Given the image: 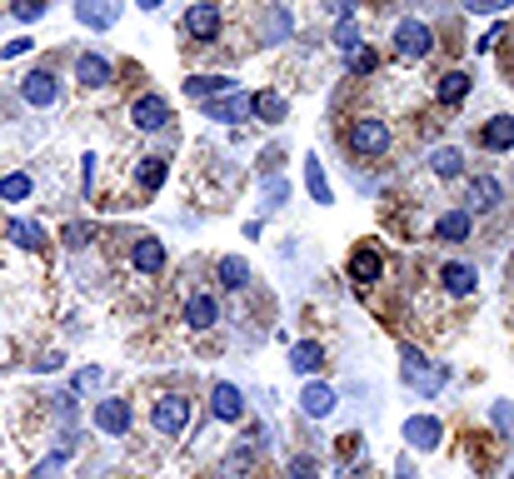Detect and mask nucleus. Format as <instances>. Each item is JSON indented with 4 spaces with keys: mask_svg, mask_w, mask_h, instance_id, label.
I'll return each instance as SVG.
<instances>
[{
    "mask_svg": "<svg viewBox=\"0 0 514 479\" xmlns=\"http://www.w3.org/2000/svg\"><path fill=\"white\" fill-rule=\"evenodd\" d=\"M300 410H305V415H315V419H325L335 410V390H330V384H305Z\"/></svg>",
    "mask_w": 514,
    "mask_h": 479,
    "instance_id": "dca6fc26",
    "label": "nucleus"
},
{
    "mask_svg": "<svg viewBox=\"0 0 514 479\" xmlns=\"http://www.w3.org/2000/svg\"><path fill=\"white\" fill-rule=\"evenodd\" d=\"M140 11H161V0H135Z\"/></svg>",
    "mask_w": 514,
    "mask_h": 479,
    "instance_id": "37998d69",
    "label": "nucleus"
},
{
    "mask_svg": "<svg viewBox=\"0 0 514 479\" xmlns=\"http://www.w3.org/2000/svg\"><path fill=\"white\" fill-rule=\"evenodd\" d=\"M494 425H500V429H509V435H514V410H509V405H494Z\"/></svg>",
    "mask_w": 514,
    "mask_h": 479,
    "instance_id": "58836bf2",
    "label": "nucleus"
},
{
    "mask_svg": "<svg viewBox=\"0 0 514 479\" xmlns=\"http://www.w3.org/2000/svg\"><path fill=\"white\" fill-rule=\"evenodd\" d=\"M350 70H354V75H370V70H375V55H370V51H354V55H350Z\"/></svg>",
    "mask_w": 514,
    "mask_h": 479,
    "instance_id": "e433bc0d",
    "label": "nucleus"
},
{
    "mask_svg": "<svg viewBox=\"0 0 514 479\" xmlns=\"http://www.w3.org/2000/svg\"><path fill=\"white\" fill-rule=\"evenodd\" d=\"M96 425L106 429V435H125V429H130V405H125V400H100V405H96Z\"/></svg>",
    "mask_w": 514,
    "mask_h": 479,
    "instance_id": "1a4fd4ad",
    "label": "nucleus"
},
{
    "mask_svg": "<svg viewBox=\"0 0 514 479\" xmlns=\"http://www.w3.org/2000/svg\"><path fill=\"white\" fill-rule=\"evenodd\" d=\"M289 479H315V459L310 455H295V459H289Z\"/></svg>",
    "mask_w": 514,
    "mask_h": 479,
    "instance_id": "c9c22d12",
    "label": "nucleus"
},
{
    "mask_svg": "<svg viewBox=\"0 0 514 479\" xmlns=\"http://www.w3.org/2000/svg\"><path fill=\"white\" fill-rule=\"evenodd\" d=\"M76 15L90 25V31H110L120 15V0H76Z\"/></svg>",
    "mask_w": 514,
    "mask_h": 479,
    "instance_id": "6e6552de",
    "label": "nucleus"
},
{
    "mask_svg": "<svg viewBox=\"0 0 514 479\" xmlns=\"http://www.w3.org/2000/svg\"><path fill=\"white\" fill-rule=\"evenodd\" d=\"M100 380H106V374H100L96 364H90V370H80V374H76V390H100Z\"/></svg>",
    "mask_w": 514,
    "mask_h": 479,
    "instance_id": "4c0bfd02",
    "label": "nucleus"
},
{
    "mask_svg": "<svg viewBox=\"0 0 514 479\" xmlns=\"http://www.w3.org/2000/svg\"><path fill=\"white\" fill-rule=\"evenodd\" d=\"M509 479H514V474H509Z\"/></svg>",
    "mask_w": 514,
    "mask_h": 479,
    "instance_id": "c03bdc74",
    "label": "nucleus"
},
{
    "mask_svg": "<svg viewBox=\"0 0 514 479\" xmlns=\"http://www.w3.org/2000/svg\"><path fill=\"white\" fill-rule=\"evenodd\" d=\"M5 230H11V240H15V245H25V250H41L45 245V230L35 220H11Z\"/></svg>",
    "mask_w": 514,
    "mask_h": 479,
    "instance_id": "412c9836",
    "label": "nucleus"
},
{
    "mask_svg": "<svg viewBox=\"0 0 514 479\" xmlns=\"http://www.w3.org/2000/svg\"><path fill=\"white\" fill-rule=\"evenodd\" d=\"M494 200H500V180H490V175L470 180V205H474V210H490Z\"/></svg>",
    "mask_w": 514,
    "mask_h": 479,
    "instance_id": "5701e85b",
    "label": "nucleus"
},
{
    "mask_svg": "<svg viewBox=\"0 0 514 479\" xmlns=\"http://www.w3.org/2000/svg\"><path fill=\"white\" fill-rule=\"evenodd\" d=\"M215 319H220V305H215L210 295H190V299H185V325H190V330H210Z\"/></svg>",
    "mask_w": 514,
    "mask_h": 479,
    "instance_id": "f8f14e48",
    "label": "nucleus"
},
{
    "mask_svg": "<svg viewBox=\"0 0 514 479\" xmlns=\"http://www.w3.org/2000/svg\"><path fill=\"white\" fill-rule=\"evenodd\" d=\"M350 145L360 150V155H385V145H390V130H385V120H354V130H350Z\"/></svg>",
    "mask_w": 514,
    "mask_h": 479,
    "instance_id": "7ed1b4c3",
    "label": "nucleus"
},
{
    "mask_svg": "<svg viewBox=\"0 0 514 479\" xmlns=\"http://www.w3.org/2000/svg\"><path fill=\"white\" fill-rule=\"evenodd\" d=\"M245 280H250V265H245V260H235V255L220 260V285H225V290H245Z\"/></svg>",
    "mask_w": 514,
    "mask_h": 479,
    "instance_id": "393cba45",
    "label": "nucleus"
},
{
    "mask_svg": "<svg viewBox=\"0 0 514 479\" xmlns=\"http://www.w3.org/2000/svg\"><path fill=\"white\" fill-rule=\"evenodd\" d=\"M480 140H484L490 150H509V145H514V120H509V115H494L490 125L480 130Z\"/></svg>",
    "mask_w": 514,
    "mask_h": 479,
    "instance_id": "a211bd4d",
    "label": "nucleus"
},
{
    "mask_svg": "<svg viewBox=\"0 0 514 479\" xmlns=\"http://www.w3.org/2000/svg\"><path fill=\"white\" fill-rule=\"evenodd\" d=\"M31 45H35V41H11V45H5V51H0V55H5V60H15V55H25V51H31Z\"/></svg>",
    "mask_w": 514,
    "mask_h": 479,
    "instance_id": "a19ab883",
    "label": "nucleus"
},
{
    "mask_svg": "<svg viewBox=\"0 0 514 479\" xmlns=\"http://www.w3.org/2000/svg\"><path fill=\"white\" fill-rule=\"evenodd\" d=\"M335 45H340V51H360V31H354V21H340L335 25Z\"/></svg>",
    "mask_w": 514,
    "mask_h": 479,
    "instance_id": "72a5a7b5",
    "label": "nucleus"
},
{
    "mask_svg": "<svg viewBox=\"0 0 514 479\" xmlns=\"http://www.w3.org/2000/svg\"><path fill=\"white\" fill-rule=\"evenodd\" d=\"M130 120H135V130H161L165 120H170V106H165L161 96H140L135 106H130Z\"/></svg>",
    "mask_w": 514,
    "mask_h": 479,
    "instance_id": "0eeeda50",
    "label": "nucleus"
},
{
    "mask_svg": "<svg viewBox=\"0 0 514 479\" xmlns=\"http://www.w3.org/2000/svg\"><path fill=\"white\" fill-rule=\"evenodd\" d=\"M464 96H470V75L464 70H450L445 80H439V100H445V106H460Z\"/></svg>",
    "mask_w": 514,
    "mask_h": 479,
    "instance_id": "4be33fe9",
    "label": "nucleus"
},
{
    "mask_svg": "<svg viewBox=\"0 0 514 479\" xmlns=\"http://www.w3.org/2000/svg\"><path fill=\"white\" fill-rule=\"evenodd\" d=\"M289 364H295V374H315L325 364V350L315 340H305V345H295V350H289Z\"/></svg>",
    "mask_w": 514,
    "mask_h": 479,
    "instance_id": "6ab92c4d",
    "label": "nucleus"
},
{
    "mask_svg": "<svg viewBox=\"0 0 514 479\" xmlns=\"http://www.w3.org/2000/svg\"><path fill=\"white\" fill-rule=\"evenodd\" d=\"M250 110H255L260 120H285V100L265 96V90H260V96H250Z\"/></svg>",
    "mask_w": 514,
    "mask_h": 479,
    "instance_id": "bb28decb",
    "label": "nucleus"
},
{
    "mask_svg": "<svg viewBox=\"0 0 514 479\" xmlns=\"http://www.w3.org/2000/svg\"><path fill=\"white\" fill-rule=\"evenodd\" d=\"M185 96H195V100L235 96V80H230V75H195V80H185Z\"/></svg>",
    "mask_w": 514,
    "mask_h": 479,
    "instance_id": "9b49d317",
    "label": "nucleus"
},
{
    "mask_svg": "<svg viewBox=\"0 0 514 479\" xmlns=\"http://www.w3.org/2000/svg\"><path fill=\"white\" fill-rule=\"evenodd\" d=\"M130 260H135V270L155 275V270H165V245L155 240V235H140V240H135V250H130Z\"/></svg>",
    "mask_w": 514,
    "mask_h": 479,
    "instance_id": "9d476101",
    "label": "nucleus"
},
{
    "mask_svg": "<svg viewBox=\"0 0 514 479\" xmlns=\"http://www.w3.org/2000/svg\"><path fill=\"white\" fill-rule=\"evenodd\" d=\"M380 275H385V260H380L375 250H354V255H350V280H360V285H375Z\"/></svg>",
    "mask_w": 514,
    "mask_h": 479,
    "instance_id": "4468645a",
    "label": "nucleus"
},
{
    "mask_svg": "<svg viewBox=\"0 0 514 479\" xmlns=\"http://www.w3.org/2000/svg\"><path fill=\"white\" fill-rule=\"evenodd\" d=\"M210 410H215V419H225V425H235V419H245V394L235 390V384H215L210 390Z\"/></svg>",
    "mask_w": 514,
    "mask_h": 479,
    "instance_id": "39448f33",
    "label": "nucleus"
},
{
    "mask_svg": "<svg viewBox=\"0 0 514 479\" xmlns=\"http://www.w3.org/2000/svg\"><path fill=\"white\" fill-rule=\"evenodd\" d=\"M76 80H80V86H90V90L106 86V80H110V60H106V55H96V51H86L76 60Z\"/></svg>",
    "mask_w": 514,
    "mask_h": 479,
    "instance_id": "ddd939ff",
    "label": "nucleus"
},
{
    "mask_svg": "<svg viewBox=\"0 0 514 479\" xmlns=\"http://www.w3.org/2000/svg\"><path fill=\"white\" fill-rule=\"evenodd\" d=\"M405 374H409V380L419 374V350H405ZM425 384H429V390H435V384H445V370H435Z\"/></svg>",
    "mask_w": 514,
    "mask_h": 479,
    "instance_id": "f704fd0d",
    "label": "nucleus"
},
{
    "mask_svg": "<svg viewBox=\"0 0 514 479\" xmlns=\"http://www.w3.org/2000/svg\"><path fill=\"white\" fill-rule=\"evenodd\" d=\"M395 45H399L405 55H429V51H435V35H429L425 21H399Z\"/></svg>",
    "mask_w": 514,
    "mask_h": 479,
    "instance_id": "423d86ee",
    "label": "nucleus"
},
{
    "mask_svg": "<svg viewBox=\"0 0 514 479\" xmlns=\"http://www.w3.org/2000/svg\"><path fill=\"white\" fill-rule=\"evenodd\" d=\"M470 230H474L470 210H450V215H439V225H435L439 240H470Z\"/></svg>",
    "mask_w": 514,
    "mask_h": 479,
    "instance_id": "f3484780",
    "label": "nucleus"
},
{
    "mask_svg": "<svg viewBox=\"0 0 514 479\" xmlns=\"http://www.w3.org/2000/svg\"><path fill=\"white\" fill-rule=\"evenodd\" d=\"M405 439H409L415 449H435V445H439V419H435V415H415V419L405 425Z\"/></svg>",
    "mask_w": 514,
    "mask_h": 479,
    "instance_id": "2eb2a0df",
    "label": "nucleus"
},
{
    "mask_svg": "<svg viewBox=\"0 0 514 479\" xmlns=\"http://www.w3.org/2000/svg\"><path fill=\"white\" fill-rule=\"evenodd\" d=\"M21 96H25V106H35V110H45V106H55V96H60V86H55V75L50 70H31L21 80Z\"/></svg>",
    "mask_w": 514,
    "mask_h": 479,
    "instance_id": "20e7f679",
    "label": "nucleus"
},
{
    "mask_svg": "<svg viewBox=\"0 0 514 479\" xmlns=\"http://www.w3.org/2000/svg\"><path fill=\"white\" fill-rule=\"evenodd\" d=\"M460 170H464L460 150H435V175H460Z\"/></svg>",
    "mask_w": 514,
    "mask_h": 479,
    "instance_id": "c756f323",
    "label": "nucleus"
},
{
    "mask_svg": "<svg viewBox=\"0 0 514 479\" xmlns=\"http://www.w3.org/2000/svg\"><path fill=\"white\" fill-rule=\"evenodd\" d=\"M60 465H65V455H55V459H45V465H41V469H35V474H31V479H50V474H55V469H60Z\"/></svg>",
    "mask_w": 514,
    "mask_h": 479,
    "instance_id": "ea45409f",
    "label": "nucleus"
},
{
    "mask_svg": "<svg viewBox=\"0 0 514 479\" xmlns=\"http://www.w3.org/2000/svg\"><path fill=\"white\" fill-rule=\"evenodd\" d=\"M330 11H340L344 21H350V15H354V0H330Z\"/></svg>",
    "mask_w": 514,
    "mask_h": 479,
    "instance_id": "79ce46f5",
    "label": "nucleus"
},
{
    "mask_svg": "<svg viewBox=\"0 0 514 479\" xmlns=\"http://www.w3.org/2000/svg\"><path fill=\"white\" fill-rule=\"evenodd\" d=\"M140 185H145V190H161L165 185V160L161 155H151L145 165H140Z\"/></svg>",
    "mask_w": 514,
    "mask_h": 479,
    "instance_id": "c85d7f7f",
    "label": "nucleus"
},
{
    "mask_svg": "<svg viewBox=\"0 0 514 479\" xmlns=\"http://www.w3.org/2000/svg\"><path fill=\"white\" fill-rule=\"evenodd\" d=\"M305 180H310V195L320 205H330V185H325V170H320V160L315 155H305Z\"/></svg>",
    "mask_w": 514,
    "mask_h": 479,
    "instance_id": "a878e982",
    "label": "nucleus"
},
{
    "mask_svg": "<svg viewBox=\"0 0 514 479\" xmlns=\"http://www.w3.org/2000/svg\"><path fill=\"white\" fill-rule=\"evenodd\" d=\"M180 31L190 35V41H215V31H220V11H215L210 0H200V5H190V11H185Z\"/></svg>",
    "mask_w": 514,
    "mask_h": 479,
    "instance_id": "f03ea898",
    "label": "nucleus"
},
{
    "mask_svg": "<svg viewBox=\"0 0 514 479\" xmlns=\"http://www.w3.org/2000/svg\"><path fill=\"white\" fill-rule=\"evenodd\" d=\"M96 240V225H65V245L70 250H86Z\"/></svg>",
    "mask_w": 514,
    "mask_h": 479,
    "instance_id": "2f4dec72",
    "label": "nucleus"
},
{
    "mask_svg": "<svg viewBox=\"0 0 514 479\" xmlns=\"http://www.w3.org/2000/svg\"><path fill=\"white\" fill-rule=\"evenodd\" d=\"M31 175H5V180H0V200H31Z\"/></svg>",
    "mask_w": 514,
    "mask_h": 479,
    "instance_id": "cd10ccee",
    "label": "nucleus"
},
{
    "mask_svg": "<svg viewBox=\"0 0 514 479\" xmlns=\"http://www.w3.org/2000/svg\"><path fill=\"white\" fill-rule=\"evenodd\" d=\"M155 429L161 435H185L190 429V400L185 394H161L155 400Z\"/></svg>",
    "mask_w": 514,
    "mask_h": 479,
    "instance_id": "f257e3e1",
    "label": "nucleus"
},
{
    "mask_svg": "<svg viewBox=\"0 0 514 479\" xmlns=\"http://www.w3.org/2000/svg\"><path fill=\"white\" fill-rule=\"evenodd\" d=\"M245 110H250V96H225V100H210V106H205V115L225 125V120H240Z\"/></svg>",
    "mask_w": 514,
    "mask_h": 479,
    "instance_id": "aec40b11",
    "label": "nucleus"
},
{
    "mask_svg": "<svg viewBox=\"0 0 514 479\" xmlns=\"http://www.w3.org/2000/svg\"><path fill=\"white\" fill-rule=\"evenodd\" d=\"M474 280H480V275H474L470 265H445V290H450V295H470Z\"/></svg>",
    "mask_w": 514,
    "mask_h": 479,
    "instance_id": "b1692460",
    "label": "nucleus"
},
{
    "mask_svg": "<svg viewBox=\"0 0 514 479\" xmlns=\"http://www.w3.org/2000/svg\"><path fill=\"white\" fill-rule=\"evenodd\" d=\"M285 35H289V15L275 5V11L265 15V41H285Z\"/></svg>",
    "mask_w": 514,
    "mask_h": 479,
    "instance_id": "7c9ffc66",
    "label": "nucleus"
},
{
    "mask_svg": "<svg viewBox=\"0 0 514 479\" xmlns=\"http://www.w3.org/2000/svg\"><path fill=\"white\" fill-rule=\"evenodd\" d=\"M11 11H15V21L31 25V21H41V15H45V0H11Z\"/></svg>",
    "mask_w": 514,
    "mask_h": 479,
    "instance_id": "473e14b6",
    "label": "nucleus"
}]
</instances>
